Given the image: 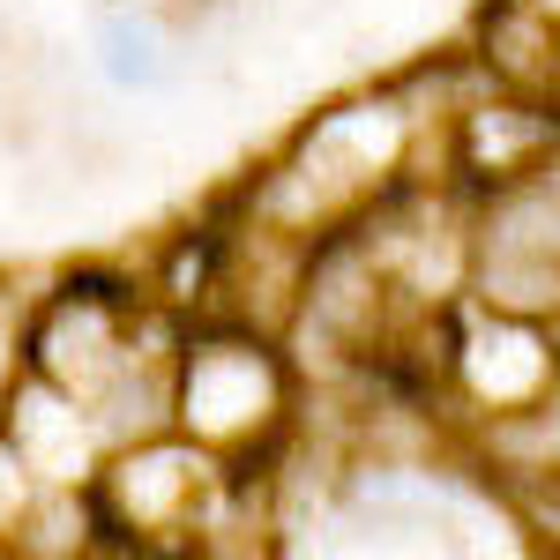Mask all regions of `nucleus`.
<instances>
[{
    "label": "nucleus",
    "mask_w": 560,
    "mask_h": 560,
    "mask_svg": "<svg viewBox=\"0 0 560 560\" xmlns=\"http://www.w3.org/2000/svg\"><path fill=\"white\" fill-rule=\"evenodd\" d=\"M277 411V366L255 345H202L187 359V427L224 441Z\"/></svg>",
    "instance_id": "f257e3e1"
},
{
    "label": "nucleus",
    "mask_w": 560,
    "mask_h": 560,
    "mask_svg": "<svg viewBox=\"0 0 560 560\" xmlns=\"http://www.w3.org/2000/svg\"><path fill=\"white\" fill-rule=\"evenodd\" d=\"M97 52H105V75L128 83V90H142V83L165 75V38H158V23H142V15H105Z\"/></svg>",
    "instance_id": "f03ea898"
},
{
    "label": "nucleus",
    "mask_w": 560,
    "mask_h": 560,
    "mask_svg": "<svg viewBox=\"0 0 560 560\" xmlns=\"http://www.w3.org/2000/svg\"><path fill=\"white\" fill-rule=\"evenodd\" d=\"M195 478H202V464L195 456H179V448H158V456H142V464H128V501H135V523H158L165 509H179L187 493H195Z\"/></svg>",
    "instance_id": "7ed1b4c3"
},
{
    "label": "nucleus",
    "mask_w": 560,
    "mask_h": 560,
    "mask_svg": "<svg viewBox=\"0 0 560 560\" xmlns=\"http://www.w3.org/2000/svg\"><path fill=\"white\" fill-rule=\"evenodd\" d=\"M538 374H546V351L530 345V337H501V345H486V359H478V388L486 396H523Z\"/></svg>",
    "instance_id": "20e7f679"
},
{
    "label": "nucleus",
    "mask_w": 560,
    "mask_h": 560,
    "mask_svg": "<svg viewBox=\"0 0 560 560\" xmlns=\"http://www.w3.org/2000/svg\"><path fill=\"white\" fill-rule=\"evenodd\" d=\"M486 284H493L509 306H538V300H553V292H560V269H553V261H493Z\"/></svg>",
    "instance_id": "39448f33"
},
{
    "label": "nucleus",
    "mask_w": 560,
    "mask_h": 560,
    "mask_svg": "<svg viewBox=\"0 0 560 560\" xmlns=\"http://www.w3.org/2000/svg\"><path fill=\"white\" fill-rule=\"evenodd\" d=\"M0 374H8V337H0Z\"/></svg>",
    "instance_id": "423d86ee"
}]
</instances>
